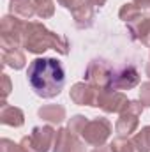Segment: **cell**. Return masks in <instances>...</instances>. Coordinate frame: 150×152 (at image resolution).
<instances>
[{"label": "cell", "mask_w": 150, "mask_h": 152, "mask_svg": "<svg viewBox=\"0 0 150 152\" xmlns=\"http://www.w3.org/2000/svg\"><path fill=\"white\" fill-rule=\"evenodd\" d=\"M28 85L42 99L57 97L66 85V69L58 58L39 57L34 58L27 69Z\"/></svg>", "instance_id": "obj_1"}, {"label": "cell", "mask_w": 150, "mask_h": 152, "mask_svg": "<svg viewBox=\"0 0 150 152\" xmlns=\"http://www.w3.org/2000/svg\"><path fill=\"white\" fill-rule=\"evenodd\" d=\"M21 46L30 53H44L46 50H55L60 55L69 53V39L48 30L41 21H27Z\"/></svg>", "instance_id": "obj_2"}, {"label": "cell", "mask_w": 150, "mask_h": 152, "mask_svg": "<svg viewBox=\"0 0 150 152\" xmlns=\"http://www.w3.org/2000/svg\"><path fill=\"white\" fill-rule=\"evenodd\" d=\"M25 27H27V23L21 18L14 16V14H7V16L2 18V21H0V46H2V51L14 50V48L21 46Z\"/></svg>", "instance_id": "obj_3"}, {"label": "cell", "mask_w": 150, "mask_h": 152, "mask_svg": "<svg viewBox=\"0 0 150 152\" xmlns=\"http://www.w3.org/2000/svg\"><path fill=\"white\" fill-rule=\"evenodd\" d=\"M57 131L51 126H36L28 136H23L20 145L25 152H50L55 143Z\"/></svg>", "instance_id": "obj_4"}, {"label": "cell", "mask_w": 150, "mask_h": 152, "mask_svg": "<svg viewBox=\"0 0 150 152\" xmlns=\"http://www.w3.org/2000/svg\"><path fill=\"white\" fill-rule=\"evenodd\" d=\"M127 104H129V99L122 90H113L110 87H103L95 90L94 108H101L106 113H122Z\"/></svg>", "instance_id": "obj_5"}, {"label": "cell", "mask_w": 150, "mask_h": 152, "mask_svg": "<svg viewBox=\"0 0 150 152\" xmlns=\"http://www.w3.org/2000/svg\"><path fill=\"white\" fill-rule=\"evenodd\" d=\"M143 104L141 101H129V104L125 106V110L120 113L117 124H115V131L118 136L122 138H131L138 126H140V115L143 113Z\"/></svg>", "instance_id": "obj_6"}, {"label": "cell", "mask_w": 150, "mask_h": 152, "mask_svg": "<svg viewBox=\"0 0 150 152\" xmlns=\"http://www.w3.org/2000/svg\"><path fill=\"white\" fill-rule=\"evenodd\" d=\"M113 131L111 122L104 117H97L94 120H88V124L85 126L83 133H81V138L87 145H92V147H101L106 143V140L110 138Z\"/></svg>", "instance_id": "obj_7"}, {"label": "cell", "mask_w": 150, "mask_h": 152, "mask_svg": "<svg viewBox=\"0 0 150 152\" xmlns=\"http://www.w3.org/2000/svg\"><path fill=\"white\" fill-rule=\"evenodd\" d=\"M115 66H111L110 62L103 60V58H94L85 71V81L90 83L92 87L103 88V87H110L111 81V75Z\"/></svg>", "instance_id": "obj_8"}, {"label": "cell", "mask_w": 150, "mask_h": 152, "mask_svg": "<svg viewBox=\"0 0 150 152\" xmlns=\"http://www.w3.org/2000/svg\"><path fill=\"white\" fill-rule=\"evenodd\" d=\"M141 81V76L138 73V69L133 64H125L120 67H115L110 81V88L113 90H129L138 87Z\"/></svg>", "instance_id": "obj_9"}, {"label": "cell", "mask_w": 150, "mask_h": 152, "mask_svg": "<svg viewBox=\"0 0 150 152\" xmlns=\"http://www.w3.org/2000/svg\"><path fill=\"white\" fill-rule=\"evenodd\" d=\"M53 152H85V142L79 140L69 127H60L55 134Z\"/></svg>", "instance_id": "obj_10"}, {"label": "cell", "mask_w": 150, "mask_h": 152, "mask_svg": "<svg viewBox=\"0 0 150 152\" xmlns=\"http://www.w3.org/2000/svg\"><path fill=\"white\" fill-rule=\"evenodd\" d=\"M71 12H73V20H74V25L78 28L85 30V28H90L94 25L95 7L90 0H79Z\"/></svg>", "instance_id": "obj_11"}, {"label": "cell", "mask_w": 150, "mask_h": 152, "mask_svg": "<svg viewBox=\"0 0 150 152\" xmlns=\"http://www.w3.org/2000/svg\"><path fill=\"white\" fill-rule=\"evenodd\" d=\"M95 87H92L87 81H78L71 87V99L79 106H92L95 103Z\"/></svg>", "instance_id": "obj_12"}, {"label": "cell", "mask_w": 150, "mask_h": 152, "mask_svg": "<svg viewBox=\"0 0 150 152\" xmlns=\"http://www.w3.org/2000/svg\"><path fill=\"white\" fill-rule=\"evenodd\" d=\"M133 41H140L145 46H150V14H143L133 23H127Z\"/></svg>", "instance_id": "obj_13"}, {"label": "cell", "mask_w": 150, "mask_h": 152, "mask_svg": "<svg viewBox=\"0 0 150 152\" xmlns=\"http://www.w3.org/2000/svg\"><path fill=\"white\" fill-rule=\"evenodd\" d=\"M0 122L11 127H21L25 124V113L18 106H11L7 103H0Z\"/></svg>", "instance_id": "obj_14"}, {"label": "cell", "mask_w": 150, "mask_h": 152, "mask_svg": "<svg viewBox=\"0 0 150 152\" xmlns=\"http://www.w3.org/2000/svg\"><path fill=\"white\" fill-rule=\"evenodd\" d=\"M37 115L48 124H60L66 118V108L62 104H44L39 108Z\"/></svg>", "instance_id": "obj_15"}, {"label": "cell", "mask_w": 150, "mask_h": 152, "mask_svg": "<svg viewBox=\"0 0 150 152\" xmlns=\"http://www.w3.org/2000/svg\"><path fill=\"white\" fill-rule=\"evenodd\" d=\"M9 11H11V14L18 16L21 20H32L36 16L34 0H11Z\"/></svg>", "instance_id": "obj_16"}, {"label": "cell", "mask_w": 150, "mask_h": 152, "mask_svg": "<svg viewBox=\"0 0 150 152\" xmlns=\"http://www.w3.org/2000/svg\"><path fill=\"white\" fill-rule=\"evenodd\" d=\"M2 64L7 66V67H12L14 71H20V69L25 67L27 58H25V53L20 48L5 50V51H2Z\"/></svg>", "instance_id": "obj_17"}, {"label": "cell", "mask_w": 150, "mask_h": 152, "mask_svg": "<svg viewBox=\"0 0 150 152\" xmlns=\"http://www.w3.org/2000/svg\"><path fill=\"white\" fill-rule=\"evenodd\" d=\"M140 16H143V11H141V7L136 5L134 2L124 4V5L120 7V11H118V18H120L122 21H125V23H133V21L138 20Z\"/></svg>", "instance_id": "obj_18"}, {"label": "cell", "mask_w": 150, "mask_h": 152, "mask_svg": "<svg viewBox=\"0 0 150 152\" xmlns=\"http://www.w3.org/2000/svg\"><path fill=\"white\" fill-rule=\"evenodd\" d=\"M133 142L136 143L140 152H150V126L141 127V131L133 136Z\"/></svg>", "instance_id": "obj_19"}, {"label": "cell", "mask_w": 150, "mask_h": 152, "mask_svg": "<svg viewBox=\"0 0 150 152\" xmlns=\"http://www.w3.org/2000/svg\"><path fill=\"white\" fill-rule=\"evenodd\" d=\"M36 14L42 20H48L55 14V2L53 0H34Z\"/></svg>", "instance_id": "obj_20"}, {"label": "cell", "mask_w": 150, "mask_h": 152, "mask_svg": "<svg viewBox=\"0 0 150 152\" xmlns=\"http://www.w3.org/2000/svg\"><path fill=\"white\" fill-rule=\"evenodd\" d=\"M111 149L115 152H140L138 147H136V143L133 142V138H122V136L113 140Z\"/></svg>", "instance_id": "obj_21"}, {"label": "cell", "mask_w": 150, "mask_h": 152, "mask_svg": "<svg viewBox=\"0 0 150 152\" xmlns=\"http://www.w3.org/2000/svg\"><path fill=\"white\" fill-rule=\"evenodd\" d=\"M88 124V118L85 117V115H74V117H71L69 118V129L78 134V136H81V133H83V129H85V126Z\"/></svg>", "instance_id": "obj_22"}, {"label": "cell", "mask_w": 150, "mask_h": 152, "mask_svg": "<svg viewBox=\"0 0 150 152\" xmlns=\"http://www.w3.org/2000/svg\"><path fill=\"white\" fill-rule=\"evenodd\" d=\"M0 152H23L20 143H14L9 138H2L0 140Z\"/></svg>", "instance_id": "obj_23"}, {"label": "cell", "mask_w": 150, "mask_h": 152, "mask_svg": "<svg viewBox=\"0 0 150 152\" xmlns=\"http://www.w3.org/2000/svg\"><path fill=\"white\" fill-rule=\"evenodd\" d=\"M140 101H141L143 106L150 108V80L143 81L141 87H140Z\"/></svg>", "instance_id": "obj_24"}, {"label": "cell", "mask_w": 150, "mask_h": 152, "mask_svg": "<svg viewBox=\"0 0 150 152\" xmlns=\"http://www.w3.org/2000/svg\"><path fill=\"white\" fill-rule=\"evenodd\" d=\"M9 94H11V80L5 73H2V103H5Z\"/></svg>", "instance_id": "obj_25"}, {"label": "cell", "mask_w": 150, "mask_h": 152, "mask_svg": "<svg viewBox=\"0 0 150 152\" xmlns=\"http://www.w3.org/2000/svg\"><path fill=\"white\" fill-rule=\"evenodd\" d=\"M57 2H58V5H62V7H66V9L73 11V9H74V5L79 2V0H57Z\"/></svg>", "instance_id": "obj_26"}, {"label": "cell", "mask_w": 150, "mask_h": 152, "mask_svg": "<svg viewBox=\"0 0 150 152\" xmlns=\"http://www.w3.org/2000/svg\"><path fill=\"white\" fill-rule=\"evenodd\" d=\"M92 152H115L111 149V145H101V147H95Z\"/></svg>", "instance_id": "obj_27"}, {"label": "cell", "mask_w": 150, "mask_h": 152, "mask_svg": "<svg viewBox=\"0 0 150 152\" xmlns=\"http://www.w3.org/2000/svg\"><path fill=\"white\" fill-rule=\"evenodd\" d=\"M133 2H134L136 5H140L141 9H143V7H149V5H150V0H133Z\"/></svg>", "instance_id": "obj_28"}, {"label": "cell", "mask_w": 150, "mask_h": 152, "mask_svg": "<svg viewBox=\"0 0 150 152\" xmlns=\"http://www.w3.org/2000/svg\"><path fill=\"white\" fill-rule=\"evenodd\" d=\"M90 2L94 4V7H95V9H101V7L106 4V0H90Z\"/></svg>", "instance_id": "obj_29"}, {"label": "cell", "mask_w": 150, "mask_h": 152, "mask_svg": "<svg viewBox=\"0 0 150 152\" xmlns=\"http://www.w3.org/2000/svg\"><path fill=\"white\" fill-rule=\"evenodd\" d=\"M147 76H150V62H149V66H147Z\"/></svg>", "instance_id": "obj_30"}, {"label": "cell", "mask_w": 150, "mask_h": 152, "mask_svg": "<svg viewBox=\"0 0 150 152\" xmlns=\"http://www.w3.org/2000/svg\"><path fill=\"white\" fill-rule=\"evenodd\" d=\"M149 7H150V5H149Z\"/></svg>", "instance_id": "obj_31"}, {"label": "cell", "mask_w": 150, "mask_h": 152, "mask_svg": "<svg viewBox=\"0 0 150 152\" xmlns=\"http://www.w3.org/2000/svg\"><path fill=\"white\" fill-rule=\"evenodd\" d=\"M23 152H25V151H23Z\"/></svg>", "instance_id": "obj_32"}]
</instances>
